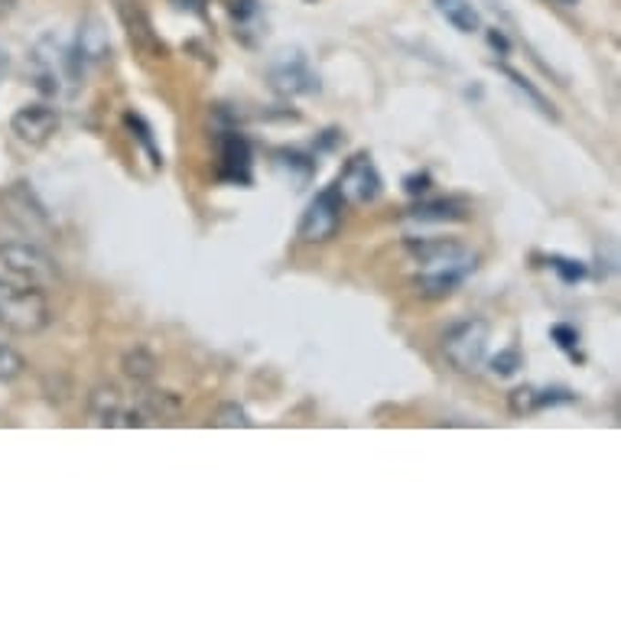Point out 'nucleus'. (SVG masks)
Masks as SVG:
<instances>
[{"instance_id":"obj_1","label":"nucleus","mask_w":621,"mask_h":621,"mask_svg":"<svg viewBox=\"0 0 621 621\" xmlns=\"http://www.w3.org/2000/svg\"><path fill=\"white\" fill-rule=\"evenodd\" d=\"M420 274H462L468 277L479 264L475 251L456 237H407L404 241Z\"/></svg>"},{"instance_id":"obj_2","label":"nucleus","mask_w":621,"mask_h":621,"mask_svg":"<svg viewBox=\"0 0 621 621\" xmlns=\"http://www.w3.org/2000/svg\"><path fill=\"white\" fill-rule=\"evenodd\" d=\"M491 342V326L481 316H468L452 322L443 332V355L458 374H475L485 364Z\"/></svg>"},{"instance_id":"obj_3","label":"nucleus","mask_w":621,"mask_h":621,"mask_svg":"<svg viewBox=\"0 0 621 621\" xmlns=\"http://www.w3.org/2000/svg\"><path fill=\"white\" fill-rule=\"evenodd\" d=\"M0 264L16 283H26V287L37 289H52L62 280L59 264L30 241H4L0 245Z\"/></svg>"},{"instance_id":"obj_4","label":"nucleus","mask_w":621,"mask_h":621,"mask_svg":"<svg viewBox=\"0 0 621 621\" xmlns=\"http://www.w3.org/2000/svg\"><path fill=\"white\" fill-rule=\"evenodd\" d=\"M33 66V85L43 95H59L66 85H75L72 79V59H68V43L52 30L37 39L30 52Z\"/></svg>"},{"instance_id":"obj_5","label":"nucleus","mask_w":621,"mask_h":621,"mask_svg":"<svg viewBox=\"0 0 621 621\" xmlns=\"http://www.w3.org/2000/svg\"><path fill=\"white\" fill-rule=\"evenodd\" d=\"M267 82L277 95H319L322 82H319V75L312 72L310 66V56H306L300 46H289V49H280L274 59L267 62Z\"/></svg>"},{"instance_id":"obj_6","label":"nucleus","mask_w":621,"mask_h":621,"mask_svg":"<svg viewBox=\"0 0 621 621\" xmlns=\"http://www.w3.org/2000/svg\"><path fill=\"white\" fill-rule=\"evenodd\" d=\"M215 176L231 185H251L254 183V150L251 141L237 127H222L215 133Z\"/></svg>"},{"instance_id":"obj_7","label":"nucleus","mask_w":621,"mask_h":621,"mask_svg":"<svg viewBox=\"0 0 621 621\" xmlns=\"http://www.w3.org/2000/svg\"><path fill=\"white\" fill-rule=\"evenodd\" d=\"M342 212H345V199L339 195L335 185H326L322 193H316V199L306 205L303 218L296 225V235L306 245H326L339 235L342 228Z\"/></svg>"},{"instance_id":"obj_8","label":"nucleus","mask_w":621,"mask_h":621,"mask_svg":"<svg viewBox=\"0 0 621 621\" xmlns=\"http://www.w3.org/2000/svg\"><path fill=\"white\" fill-rule=\"evenodd\" d=\"M111 56V37H108V26L98 14H89L79 23V33L68 43V59H72V79L75 85H82L85 72L91 66H101Z\"/></svg>"},{"instance_id":"obj_9","label":"nucleus","mask_w":621,"mask_h":621,"mask_svg":"<svg viewBox=\"0 0 621 621\" xmlns=\"http://www.w3.org/2000/svg\"><path fill=\"white\" fill-rule=\"evenodd\" d=\"M335 189H339L342 199L352 202V205H368V202H374L377 195H381V189H384V179L377 173L371 153L358 150V153L348 156L339 179H335Z\"/></svg>"},{"instance_id":"obj_10","label":"nucleus","mask_w":621,"mask_h":621,"mask_svg":"<svg viewBox=\"0 0 621 621\" xmlns=\"http://www.w3.org/2000/svg\"><path fill=\"white\" fill-rule=\"evenodd\" d=\"M118 16L124 23L131 46L141 52L143 59H166L170 56V49L160 39V33L153 30V20H150L147 7H143L141 0H118Z\"/></svg>"},{"instance_id":"obj_11","label":"nucleus","mask_w":621,"mask_h":621,"mask_svg":"<svg viewBox=\"0 0 621 621\" xmlns=\"http://www.w3.org/2000/svg\"><path fill=\"white\" fill-rule=\"evenodd\" d=\"M10 131L16 133V141L30 143V147H43L49 137L59 131V111L49 104H23L20 111L10 118Z\"/></svg>"},{"instance_id":"obj_12","label":"nucleus","mask_w":621,"mask_h":621,"mask_svg":"<svg viewBox=\"0 0 621 621\" xmlns=\"http://www.w3.org/2000/svg\"><path fill=\"white\" fill-rule=\"evenodd\" d=\"M404 218L414 225H456V222H468L472 218V205L466 199H426L416 202L404 212Z\"/></svg>"},{"instance_id":"obj_13","label":"nucleus","mask_w":621,"mask_h":621,"mask_svg":"<svg viewBox=\"0 0 621 621\" xmlns=\"http://www.w3.org/2000/svg\"><path fill=\"white\" fill-rule=\"evenodd\" d=\"M274 170L280 179H287L293 185L296 193H303L306 185L316 179V160L303 150H293V147H280L274 150Z\"/></svg>"},{"instance_id":"obj_14","label":"nucleus","mask_w":621,"mask_h":621,"mask_svg":"<svg viewBox=\"0 0 621 621\" xmlns=\"http://www.w3.org/2000/svg\"><path fill=\"white\" fill-rule=\"evenodd\" d=\"M4 205H7L10 215L20 218L26 228H46V225H49V212H46V205L37 199V193L30 189V183L10 185V193L4 195Z\"/></svg>"},{"instance_id":"obj_15","label":"nucleus","mask_w":621,"mask_h":621,"mask_svg":"<svg viewBox=\"0 0 621 621\" xmlns=\"http://www.w3.org/2000/svg\"><path fill=\"white\" fill-rule=\"evenodd\" d=\"M446 23L458 33H479L481 30V14L472 0H433Z\"/></svg>"},{"instance_id":"obj_16","label":"nucleus","mask_w":621,"mask_h":621,"mask_svg":"<svg viewBox=\"0 0 621 621\" xmlns=\"http://www.w3.org/2000/svg\"><path fill=\"white\" fill-rule=\"evenodd\" d=\"M498 68H501V75H504V79H508V82H510V89H514V91H521V95H524V101L531 104L533 111H537V114H543V118H547V121H560V111H556V108L547 101V98L540 95V89H533V82H531V79H527L524 72H518V68H510V66H498Z\"/></svg>"},{"instance_id":"obj_17","label":"nucleus","mask_w":621,"mask_h":621,"mask_svg":"<svg viewBox=\"0 0 621 621\" xmlns=\"http://www.w3.org/2000/svg\"><path fill=\"white\" fill-rule=\"evenodd\" d=\"M121 121H124L127 133H131L133 141L143 147V153L150 156V166H153V170H160V166H163V150H160V143H156L150 121L143 118V114H137V111H124V118H121Z\"/></svg>"},{"instance_id":"obj_18","label":"nucleus","mask_w":621,"mask_h":621,"mask_svg":"<svg viewBox=\"0 0 621 621\" xmlns=\"http://www.w3.org/2000/svg\"><path fill=\"white\" fill-rule=\"evenodd\" d=\"M91 420L98 423V426H121V410H124V400H121V394L114 391V387H98L95 394H91Z\"/></svg>"},{"instance_id":"obj_19","label":"nucleus","mask_w":621,"mask_h":621,"mask_svg":"<svg viewBox=\"0 0 621 621\" xmlns=\"http://www.w3.org/2000/svg\"><path fill=\"white\" fill-rule=\"evenodd\" d=\"M462 283H466L462 274H416L414 287L423 300H446V296L456 293Z\"/></svg>"},{"instance_id":"obj_20","label":"nucleus","mask_w":621,"mask_h":621,"mask_svg":"<svg viewBox=\"0 0 621 621\" xmlns=\"http://www.w3.org/2000/svg\"><path fill=\"white\" fill-rule=\"evenodd\" d=\"M121 368H124V374L131 377V381H137V384H150V381L156 377L160 362H156V355L153 352H147V348H133V352H127L124 355Z\"/></svg>"},{"instance_id":"obj_21","label":"nucleus","mask_w":621,"mask_h":621,"mask_svg":"<svg viewBox=\"0 0 621 621\" xmlns=\"http://www.w3.org/2000/svg\"><path fill=\"white\" fill-rule=\"evenodd\" d=\"M141 407L147 416H160V420H166V416L183 414V400H179L173 391H147V394H141Z\"/></svg>"},{"instance_id":"obj_22","label":"nucleus","mask_w":621,"mask_h":621,"mask_svg":"<svg viewBox=\"0 0 621 621\" xmlns=\"http://www.w3.org/2000/svg\"><path fill=\"white\" fill-rule=\"evenodd\" d=\"M228 10H231V16H235L237 26H241L237 33H245L260 20V14H264V4H260V0H228Z\"/></svg>"},{"instance_id":"obj_23","label":"nucleus","mask_w":621,"mask_h":621,"mask_svg":"<svg viewBox=\"0 0 621 621\" xmlns=\"http://www.w3.org/2000/svg\"><path fill=\"white\" fill-rule=\"evenodd\" d=\"M547 264L553 267L556 277H560L563 283H579V280H585V274H589V267H585L583 260L563 258V254H550Z\"/></svg>"},{"instance_id":"obj_24","label":"nucleus","mask_w":621,"mask_h":621,"mask_svg":"<svg viewBox=\"0 0 621 621\" xmlns=\"http://www.w3.org/2000/svg\"><path fill=\"white\" fill-rule=\"evenodd\" d=\"M23 368H26V362H23L20 352L10 342L0 339V381H14L23 374Z\"/></svg>"},{"instance_id":"obj_25","label":"nucleus","mask_w":621,"mask_h":621,"mask_svg":"<svg viewBox=\"0 0 621 621\" xmlns=\"http://www.w3.org/2000/svg\"><path fill=\"white\" fill-rule=\"evenodd\" d=\"M212 426H254V420L241 404H222L212 414Z\"/></svg>"},{"instance_id":"obj_26","label":"nucleus","mask_w":621,"mask_h":621,"mask_svg":"<svg viewBox=\"0 0 621 621\" xmlns=\"http://www.w3.org/2000/svg\"><path fill=\"white\" fill-rule=\"evenodd\" d=\"M524 368V355H521V348H504V352H498L495 358H491V371H495L498 377H510L518 374V371Z\"/></svg>"},{"instance_id":"obj_27","label":"nucleus","mask_w":621,"mask_h":621,"mask_svg":"<svg viewBox=\"0 0 621 621\" xmlns=\"http://www.w3.org/2000/svg\"><path fill=\"white\" fill-rule=\"evenodd\" d=\"M510 414L514 416H527V414H537V387H518V391H510Z\"/></svg>"},{"instance_id":"obj_28","label":"nucleus","mask_w":621,"mask_h":621,"mask_svg":"<svg viewBox=\"0 0 621 621\" xmlns=\"http://www.w3.org/2000/svg\"><path fill=\"white\" fill-rule=\"evenodd\" d=\"M563 404H576V394L566 387H537V410L563 407Z\"/></svg>"},{"instance_id":"obj_29","label":"nucleus","mask_w":621,"mask_h":621,"mask_svg":"<svg viewBox=\"0 0 621 621\" xmlns=\"http://www.w3.org/2000/svg\"><path fill=\"white\" fill-rule=\"evenodd\" d=\"M550 339L556 342V345L566 352V355H576L579 348V332L573 326H566V322H556V326H550Z\"/></svg>"},{"instance_id":"obj_30","label":"nucleus","mask_w":621,"mask_h":621,"mask_svg":"<svg viewBox=\"0 0 621 621\" xmlns=\"http://www.w3.org/2000/svg\"><path fill=\"white\" fill-rule=\"evenodd\" d=\"M433 189V176H429L426 170H416V173H407L404 176V193L407 195H423Z\"/></svg>"},{"instance_id":"obj_31","label":"nucleus","mask_w":621,"mask_h":621,"mask_svg":"<svg viewBox=\"0 0 621 621\" xmlns=\"http://www.w3.org/2000/svg\"><path fill=\"white\" fill-rule=\"evenodd\" d=\"M489 46L498 52V56H508V52H510V39L504 37V33L498 30V26H495V30H489Z\"/></svg>"},{"instance_id":"obj_32","label":"nucleus","mask_w":621,"mask_h":621,"mask_svg":"<svg viewBox=\"0 0 621 621\" xmlns=\"http://www.w3.org/2000/svg\"><path fill=\"white\" fill-rule=\"evenodd\" d=\"M339 141H342V131L339 127H329V131H322V137H319V150H332Z\"/></svg>"},{"instance_id":"obj_33","label":"nucleus","mask_w":621,"mask_h":621,"mask_svg":"<svg viewBox=\"0 0 621 621\" xmlns=\"http://www.w3.org/2000/svg\"><path fill=\"white\" fill-rule=\"evenodd\" d=\"M179 10H193V14H205V0H173Z\"/></svg>"},{"instance_id":"obj_34","label":"nucleus","mask_w":621,"mask_h":621,"mask_svg":"<svg viewBox=\"0 0 621 621\" xmlns=\"http://www.w3.org/2000/svg\"><path fill=\"white\" fill-rule=\"evenodd\" d=\"M16 7V0H0V16H7Z\"/></svg>"},{"instance_id":"obj_35","label":"nucleus","mask_w":621,"mask_h":621,"mask_svg":"<svg viewBox=\"0 0 621 621\" xmlns=\"http://www.w3.org/2000/svg\"><path fill=\"white\" fill-rule=\"evenodd\" d=\"M4 68H7V49H0V75H4Z\"/></svg>"},{"instance_id":"obj_36","label":"nucleus","mask_w":621,"mask_h":621,"mask_svg":"<svg viewBox=\"0 0 621 621\" xmlns=\"http://www.w3.org/2000/svg\"><path fill=\"white\" fill-rule=\"evenodd\" d=\"M7 289H10V283H7V280H0V303H4V296H7Z\"/></svg>"},{"instance_id":"obj_37","label":"nucleus","mask_w":621,"mask_h":621,"mask_svg":"<svg viewBox=\"0 0 621 621\" xmlns=\"http://www.w3.org/2000/svg\"><path fill=\"white\" fill-rule=\"evenodd\" d=\"M553 4H560V7H576L579 0H553Z\"/></svg>"}]
</instances>
